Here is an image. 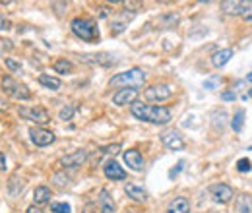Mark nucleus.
I'll return each instance as SVG.
<instances>
[{"mask_svg": "<svg viewBox=\"0 0 252 213\" xmlns=\"http://www.w3.org/2000/svg\"><path fill=\"white\" fill-rule=\"evenodd\" d=\"M221 99H223V101H235V99H237V91H225V93H221Z\"/></svg>", "mask_w": 252, "mask_h": 213, "instance_id": "nucleus-33", "label": "nucleus"}, {"mask_svg": "<svg viewBox=\"0 0 252 213\" xmlns=\"http://www.w3.org/2000/svg\"><path fill=\"white\" fill-rule=\"evenodd\" d=\"M8 30H12V22L8 18L0 16V31H8Z\"/></svg>", "mask_w": 252, "mask_h": 213, "instance_id": "nucleus-32", "label": "nucleus"}, {"mask_svg": "<svg viewBox=\"0 0 252 213\" xmlns=\"http://www.w3.org/2000/svg\"><path fill=\"white\" fill-rule=\"evenodd\" d=\"M51 200V190L47 186H37L33 192V202L35 204H47Z\"/></svg>", "mask_w": 252, "mask_h": 213, "instance_id": "nucleus-22", "label": "nucleus"}, {"mask_svg": "<svg viewBox=\"0 0 252 213\" xmlns=\"http://www.w3.org/2000/svg\"><path fill=\"white\" fill-rule=\"evenodd\" d=\"M165 213H190V202L187 198H175L171 204H169V208H167V212Z\"/></svg>", "mask_w": 252, "mask_h": 213, "instance_id": "nucleus-16", "label": "nucleus"}, {"mask_svg": "<svg viewBox=\"0 0 252 213\" xmlns=\"http://www.w3.org/2000/svg\"><path fill=\"white\" fill-rule=\"evenodd\" d=\"M210 194H212L214 202H218V204H227V202H231L235 198V190L229 184H223V183L212 184L210 186Z\"/></svg>", "mask_w": 252, "mask_h": 213, "instance_id": "nucleus-7", "label": "nucleus"}, {"mask_svg": "<svg viewBox=\"0 0 252 213\" xmlns=\"http://www.w3.org/2000/svg\"><path fill=\"white\" fill-rule=\"evenodd\" d=\"M138 97V90L136 88H123L113 95V103L119 105V107H125V105H132Z\"/></svg>", "mask_w": 252, "mask_h": 213, "instance_id": "nucleus-11", "label": "nucleus"}, {"mask_svg": "<svg viewBox=\"0 0 252 213\" xmlns=\"http://www.w3.org/2000/svg\"><path fill=\"white\" fill-rule=\"evenodd\" d=\"M39 84H41V86H45V88H49V90H53V91L61 90V86H63L59 78L49 76V74H41V76H39Z\"/></svg>", "mask_w": 252, "mask_h": 213, "instance_id": "nucleus-21", "label": "nucleus"}, {"mask_svg": "<svg viewBox=\"0 0 252 213\" xmlns=\"http://www.w3.org/2000/svg\"><path fill=\"white\" fill-rule=\"evenodd\" d=\"M107 2H111V4H119V2H123V0H107Z\"/></svg>", "mask_w": 252, "mask_h": 213, "instance_id": "nucleus-40", "label": "nucleus"}, {"mask_svg": "<svg viewBox=\"0 0 252 213\" xmlns=\"http://www.w3.org/2000/svg\"><path fill=\"white\" fill-rule=\"evenodd\" d=\"M99 206H101V212L103 213H115V204H113V200H111V196H109L107 190H101V194H99Z\"/></svg>", "mask_w": 252, "mask_h": 213, "instance_id": "nucleus-20", "label": "nucleus"}, {"mask_svg": "<svg viewBox=\"0 0 252 213\" xmlns=\"http://www.w3.org/2000/svg\"><path fill=\"white\" fill-rule=\"evenodd\" d=\"M200 2H214V0H200Z\"/></svg>", "mask_w": 252, "mask_h": 213, "instance_id": "nucleus-42", "label": "nucleus"}, {"mask_svg": "<svg viewBox=\"0 0 252 213\" xmlns=\"http://www.w3.org/2000/svg\"><path fill=\"white\" fill-rule=\"evenodd\" d=\"M125 192L128 194V198H132L134 202H146V200H148V192H146L142 186H136V184H126Z\"/></svg>", "mask_w": 252, "mask_h": 213, "instance_id": "nucleus-17", "label": "nucleus"}, {"mask_svg": "<svg viewBox=\"0 0 252 213\" xmlns=\"http://www.w3.org/2000/svg\"><path fill=\"white\" fill-rule=\"evenodd\" d=\"M88 159V152L86 150H78V152L70 153V155H64L57 161V167L59 169H76V167H82V163H86Z\"/></svg>", "mask_w": 252, "mask_h": 213, "instance_id": "nucleus-6", "label": "nucleus"}, {"mask_svg": "<svg viewBox=\"0 0 252 213\" xmlns=\"http://www.w3.org/2000/svg\"><path fill=\"white\" fill-rule=\"evenodd\" d=\"M125 163L132 171H142L144 169V155L138 150H128V152H125Z\"/></svg>", "mask_w": 252, "mask_h": 213, "instance_id": "nucleus-14", "label": "nucleus"}, {"mask_svg": "<svg viewBox=\"0 0 252 213\" xmlns=\"http://www.w3.org/2000/svg\"><path fill=\"white\" fill-rule=\"evenodd\" d=\"M251 0H223L221 2V10L227 16H243L247 6Z\"/></svg>", "mask_w": 252, "mask_h": 213, "instance_id": "nucleus-10", "label": "nucleus"}, {"mask_svg": "<svg viewBox=\"0 0 252 213\" xmlns=\"http://www.w3.org/2000/svg\"><path fill=\"white\" fill-rule=\"evenodd\" d=\"M237 212L252 213V198L251 196H239V198H237Z\"/></svg>", "mask_w": 252, "mask_h": 213, "instance_id": "nucleus-23", "label": "nucleus"}, {"mask_svg": "<svg viewBox=\"0 0 252 213\" xmlns=\"http://www.w3.org/2000/svg\"><path fill=\"white\" fill-rule=\"evenodd\" d=\"M251 152H252V146H251Z\"/></svg>", "mask_w": 252, "mask_h": 213, "instance_id": "nucleus-44", "label": "nucleus"}, {"mask_svg": "<svg viewBox=\"0 0 252 213\" xmlns=\"http://www.w3.org/2000/svg\"><path fill=\"white\" fill-rule=\"evenodd\" d=\"M119 152H121V144H113V146L101 148V153H105V155H117Z\"/></svg>", "mask_w": 252, "mask_h": 213, "instance_id": "nucleus-30", "label": "nucleus"}, {"mask_svg": "<svg viewBox=\"0 0 252 213\" xmlns=\"http://www.w3.org/2000/svg\"><path fill=\"white\" fill-rule=\"evenodd\" d=\"M4 64H6V68H8L10 72H20V70H22V64L16 62L14 59H4Z\"/></svg>", "mask_w": 252, "mask_h": 213, "instance_id": "nucleus-29", "label": "nucleus"}, {"mask_svg": "<svg viewBox=\"0 0 252 213\" xmlns=\"http://www.w3.org/2000/svg\"><path fill=\"white\" fill-rule=\"evenodd\" d=\"M2 90L8 93L12 99H18V101H28V99H32V91L28 90V86L16 82L12 76H4V78H2Z\"/></svg>", "mask_w": 252, "mask_h": 213, "instance_id": "nucleus-4", "label": "nucleus"}, {"mask_svg": "<svg viewBox=\"0 0 252 213\" xmlns=\"http://www.w3.org/2000/svg\"><path fill=\"white\" fill-rule=\"evenodd\" d=\"M144 97H146V101H167V99H171L173 97V90L169 88V86H165V84H159V86H152V88H148L146 91H144Z\"/></svg>", "mask_w": 252, "mask_h": 213, "instance_id": "nucleus-8", "label": "nucleus"}, {"mask_svg": "<svg viewBox=\"0 0 252 213\" xmlns=\"http://www.w3.org/2000/svg\"><path fill=\"white\" fill-rule=\"evenodd\" d=\"M0 171H6V157L2 152H0Z\"/></svg>", "mask_w": 252, "mask_h": 213, "instance_id": "nucleus-36", "label": "nucleus"}, {"mask_svg": "<svg viewBox=\"0 0 252 213\" xmlns=\"http://www.w3.org/2000/svg\"><path fill=\"white\" fill-rule=\"evenodd\" d=\"M233 59V49H221L212 55V66L214 68H223L227 62Z\"/></svg>", "mask_w": 252, "mask_h": 213, "instance_id": "nucleus-15", "label": "nucleus"}, {"mask_svg": "<svg viewBox=\"0 0 252 213\" xmlns=\"http://www.w3.org/2000/svg\"><path fill=\"white\" fill-rule=\"evenodd\" d=\"M237 171H241V173H249L251 171V161L245 157V159H241V161H237Z\"/></svg>", "mask_w": 252, "mask_h": 213, "instance_id": "nucleus-31", "label": "nucleus"}, {"mask_svg": "<svg viewBox=\"0 0 252 213\" xmlns=\"http://www.w3.org/2000/svg\"><path fill=\"white\" fill-rule=\"evenodd\" d=\"M70 28H72V33L78 39H82L86 43L99 41V31H97V26H95V22L92 18H76V20H72Z\"/></svg>", "mask_w": 252, "mask_h": 213, "instance_id": "nucleus-3", "label": "nucleus"}, {"mask_svg": "<svg viewBox=\"0 0 252 213\" xmlns=\"http://www.w3.org/2000/svg\"><path fill=\"white\" fill-rule=\"evenodd\" d=\"M220 84H221V76L216 74V76H210V78L204 82V88H206V90H216Z\"/></svg>", "mask_w": 252, "mask_h": 213, "instance_id": "nucleus-27", "label": "nucleus"}, {"mask_svg": "<svg viewBox=\"0 0 252 213\" xmlns=\"http://www.w3.org/2000/svg\"><path fill=\"white\" fill-rule=\"evenodd\" d=\"M146 82V74L144 70L140 68H132V70H126V72H121L117 74L115 78H111L109 86L111 88H142Z\"/></svg>", "mask_w": 252, "mask_h": 213, "instance_id": "nucleus-2", "label": "nucleus"}, {"mask_svg": "<svg viewBox=\"0 0 252 213\" xmlns=\"http://www.w3.org/2000/svg\"><path fill=\"white\" fill-rule=\"evenodd\" d=\"M82 61L88 64H101V66H109L113 64V57L107 53H99V55H82Z\"/></svg>", "mask_w": 252, "mask_h": 213, "instance_id": "nucleus-18", "label": "nucleus"}, {"mask_svg": "<svg viewBox=\"0 0 252 213\" xmlns=\"http://www.w3.org/2000/svg\"><path fill=\"white\" fill-rule=\"evenodd\" d=\"M161 142L165 144V148H169L173 152H179V150L185 148V140L181 138L179 132H165V134H161Z\"/></svg>", "mask_w": 252, "mask_h": 213, "instance_id": "nucleus-12", "label": "nucleus"}, {"mask_svg": "<svg viewBox=\"0 0 252 213\" xmlns=\"http://www.w3.org/2000/svg\"><path fill=\"white\" fill-rule=\"evenodd\" d=\"M51 212L53 213H70V206L66 204V202H53L51 204Z\"/></svg>", "mask_w": 252, "mask_h": 213, "instance_id": "nucleus-26", "label": "nucleus"}, {"mask_svg": "<svg viewBox=\"0 0 252 213\" xmlns=\"http://www.w3.org/2000/svg\"><path fill=\"white\" fill-rule=\"evenodd\" d=\"M249 97H252V90H251V91H249Z\"/></svg>", "mask_w": 252, "mask_h": 213, "instance_id": "nucleus-43", "label": "nucleus"}, {"mask_svg": "<svg viewBox=\"0 0 252 213\" xmlns=\"http://www.w3.org/2000/svg\"><path fill=\"white\" fill-rule=\"evenodd\" d=\"M59 117H61V121H64V122L72 121V117H74V107H72V105H66L63 111H61Z\"/></svg>", "mask_w": 252, "mask_h": 213, "instance_id": "nucleus-28", "label": "nucleus"}, {"mask_svg": "<svg viewBox=\"0 0 252 213\" xmlns=\"http://www.w3.org/2000/svg\"><path fill=\"white\" fill-rule=\"evenodd\" d=\"M53 70L59 72V74H70L74 70V64L70 61H66V59H59V61H55V64H53Z\"/></svg>", "mask_w": 252, "mask_h": 213, "instance_id": "nucleus-24", "label": "nucleus"}, {"mask_svg": "<svg viewBox=\"0 0 252 213\" xmlns=\"http://www.w3.org/2000/svg\"><path fill=\"white\" fill-rule=\"evenodd\" d=\"M247 80H249V82H252V72L249 74V76H247Z\"/></svg>", "mask_w": 252, "mask_h": 213, "instance_id": "nucleus-41", "label": "nucleus"}, {"mask_svg": "<svg viewBox=\"0 0 252 213\" xmlns=\"http://www.w3.org/2000/svg\"><path fill=\"white\" fill-rule=\"evenodd\" d=\"M10 2H14V0H0V4H10Z\"/></svg>", "mask_w": 252, "mask_h": 213, "instance_id": "nucleus-39", "label": "nucleus"}, {"mask_svg": "<svg viewBox=\"0 0 252 213\" xmlns=\"http://www.w3.org/2000/svg\"><path fill=\"white\" fill-rule=\"evenodd\" d=\"M103 173H105V177H107V179H111V181H125L126 179L125 169H123L117 161H109V163H105Z\"/></svg>", "mask_w": 252, "mask_h": 213, "instance_id": "nucleus-13", "label": "nucleus"}, {"mask_svg": "<svg viewBox=\"0 0 252 213\" xmlns=\"http://www.w3.org/2000/svg\"><path fill=\"white\" fill-rule=\"evenodd\" d=\"M26 213H43V212H41L39 208H35V206H30V208H28V212H26Z\"/></svg>", "mask_w": 252, "mask_h": 213, "instance_id": "nucleus-37", "label": "nucleus"}, {"mask_svg": "<svg viewBox=\"0 0 252 213\" xmlns=\"http://www.w3.org/2000/svg\"><path fill=\"white\" fill-rule=\"evenodd\" d=\"M0 111H6V101L0 97Z\"/></svg>", "mask_w": 252, "mask_h": 213, "instance_id": "nucleus-38", "label": "nucleus"}, {"mask_svg": "<svg viewBox=\"0 0 252 213\" xmlns=\"http://www.w3.org/2000/svg\"><path fill=\"white\" fill-rule=\"evenodd\" d=\"M132 18H134V14H132L130 10L123 12V18H119V16H117V18L113 20V33H121V31L126 28V24H128Z\"/></svg>", "mask_w": 252, "mask_h": 213, "instance_id": "nucleus-19", "label": "nucleus"}, {"mask_svg": "<svg viewBox=\"0 0 252 213\" xmlns=\"http://www.w3.org/2000/svg\"><path fill=\"white\" fill-rule=\"evenodd\" d=\"M130 113L138 121L152 122V124H167V122H171V111L167 107L144 105L140 101H134L132 107H130Z\"/></svg>", "mask_w": 252, "mask_h": 213, "instance_id": "nucleus-1", "label": "nucleus"}, {"mask_svg": "<svg viewBox=\"0 0 252 213\" xmlns=\"http://www.w3.org/2000/svg\"><path fill=\"white\" fill-rule=\"evenodd\" d=\"M243 18L247 20V22H252V0L249 2V6H247V10H245V14H243Z\"/></svg>", "mask_w": 252, "mask_h": 213, "instance_id": "nucleus-34", "label": "nucleus"}, {"mask_svg": "<svg viewBox=\"0 0 252 213\" xmlns=\"http://www.w3.org/2000/svg\"><path fill=\"white\" fill-rule=\"evenodd\" d=\"M30 136H32V142L39 148H45V146H51L57 136L51 132V130H45V128H30Z\"/></svg>", "mask_w": 252, "mask_h": 213, "instance_id": "nucleus-9", "label": "nucleus"}, {"mask_svg": "<svg viewBox=\"0 0 252 213\" xmlns=\"http://www.w3.org/2000/svg\"><path fill=\"white\" fill-rule=\"evenodd\" d=\"M18 113L22 119L32 121L35 124H49L51 122V115L43 107H20Z\"/></svg>", "mask_w": 252, "mask_h": 213, "instance_id": "nucleus-5", "label": "nucleus"}, {"mask_svg": "<svg viewBox=\"0 0 252 213\" xmlns=\"http://www.w3.org/2000/svg\"><path fill=\"white\" fill-rule=\"evenodd\" d=\"M243 124H245V111H243V109H239V111L233 115L231 128H233L235 132H241V130H243Z\"/></svg>", "mask_w": 252, "mask_h": 213, "instance_id": "nucleus-25", "label": "nucleus"}, {"mask_svg": "<svg viewBox=\"0 0 252 213\" xmlns=\"http://www.w3.org/2000/svg\"><path fill=\"white\" fill-rule=\"evenodd\" d=\"M183 165H185V163H183V161H179V163H177V169H173V171L169 173V177H171V179H175V177H177V175L181 173V169H183Z\"/></svg>", "mask_w": 252, "mask_h": 213, "instance_id": "nucleus-35", "label": "nucleus"}]
</instances>
